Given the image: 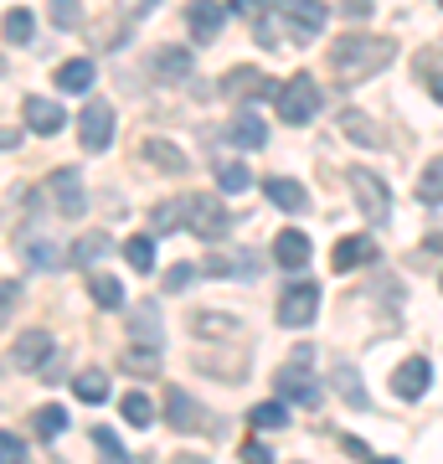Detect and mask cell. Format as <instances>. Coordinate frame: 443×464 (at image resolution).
<instances>
[{"instance_id": "cell-42", "label": "cell", "mask_w": 443, "mask_h": 464, "mask_svg": "<svg viewBox=\"0 0 443 464\" xmlns=\"http://www.w3.org/2000/svg\"><path fill=\"white\" fill-rule=\"evenodd\" d=\"M279 0H227V11L232 16H243V21H253V16H263V11H274Z\"/></svg>"}, {"instance_id": "cell-35", "label": "cell", "mask_w": 443, "mask_h": 464, "mask_svg": "<svg viewBox=\"0 0 443 464\" xmlns=\"http://www.w3.org/2000/svg\"><path fill=\"white\" fill-rule=\"evenodd\" d=\"M72 392H78L82 402H103V398H109V377L88 366V372H78V377H72Z\"/></svg>"}, {"instance_id": "cell-11", "label": "cell", "mask_w": 443, "mask_h": 464, "mask_svg": "<svg viewBox=\"0 0 443 464\" xmlns=\"http://www.w3.org/2000/svg\"><path fill=\"white\" fill-rule=\"evenodd\" d=\"M186 26H191V42H217V32L227 26V5H217V0H191L186 5Z\"/></svg>"}, {"instance_id": "cell-46", "label": "cell", "mask_w": 443, "mask_h": 464, "mask_svg": "<svg viewBox=\"0 0 443 464\" xmlns=\"http://www.w3.org/2000/svg\"><path fill=\"white\" fill-rule=\"evenodd\" d=\"M16 295H21V284H0V325H5L11 310H16Z\"/></svg>"}, {"instance_id": "cell-36", "label": "cell", "mask_w": 443, "mask_h": 464, "mask_svg": "<svg viewBox=\"0 0 443 464\" xmlns=\"http://www.w3.org/2000/svg\"><path fill=\"white\" fill-rule=\"evenodd\" d=\"M32 429H36V439H42V444H52V439L67 429V413H63V408H36Z\"/></svg>"}, {"instance_id": "cell-2", "label": "cell", "mask_w": 443, "mask_h": 464, "mask_svg": "<svg viewBox=\"0 0 443 464\" xmlns=\"http://www.w3.org/2000/svg\"><path fill=\"white\" fill-rule=\"evenodd\" d=\"M232 222H237V217H232L222 201H212L207 191H197V197L181 201V227H191L197 237H207V243H212V237H227Z\"/></svg>"}, {"instance_id": "cell-13", "label": "cell", "mask_w": 443, "mask_h": 464, "mask_svg": "<svg viewBox=\"0 0 443 464\" xmlns=\"http://www.w3.org/2000/svg\"><path fill=\"white\" fill-rule=\"evenodd\" d=\"M284 16H289V32L294 36H320L330 21L325 0H284Z\"/></svg>"}, {"instance_id": "cell-29", "label": "cell", "mask_w": 443, "mask_h": 464, "mask_svg": "<svg viewBox=\"0 0 443 464\" xmlns=\"http://www.w3.org/2000/svg\"><path fill=\"white\" fill-rule=\"evenodd\" d=\"M88 295H93L99 310H119V304H124V284H119L114 274H93V279H88Z\"/></svg>"}, {"instance_id": "cell-52", "label": "cell", "mask_w": 443, "mask_h": 464, "mask_svg": "<svg viewBox=\"0 0 443 464\" xmlns=\"http://www.w3.org/2000/svg\"><path fill=\"white\" fill-rule=\"evenodd\" d=\"M0 72H5V63H0Z\"/></svg>"}, {"instance_id": "cell-14", "label": "cell", "mask_w": 443, "mask_h": 464, "mask_svg": "<svg viewBox=\"0 0 443 464\" xmlns=\"http://www.w3.org/2000/svg\"><path fill=\"white\" fill-rule=\"evenodd\" d=\"M52 335L47 331H26V335H16V346H11V362L21 366V372H47V362H52Z\"/></svg>"}, {"instance_id": "cell-9", "label": "cell", "mask_w": 443, "mask_h": 464, "mask_svg": "<svg viewBox=\"0 0 443 464\" xmlns=\"http://www.w3.org/2000/svg\"><path fill=\"white\" fill-rule=\"evenodd\" d=\"M222 93L227 99H279V83L268 72H258V67H232L222 78Z\"/></svg>"}, {"instance_id": "cell-28", "label": "cell", "mask_w": 443, "mask_h": 464, "mask_svg": "<svg viewBox=\"0 0 443 464\" xmlns=\"http://www.w3.org/2000/svg\"><path fill=\"white\" fill-rule=\"evenodd\" d=\"M155 72L170 78V83H181L186 72H191V52H186V47H160V52H155Z\"/></svg>"}, {"instance_id": "cell-7", "label": "cell", "mask_w": 443, "mask_h": 464, "mask_svg": "<svg viewBox=\"0 0 443 464\" xmlns=\"http://www.w3.org/2000/svg\"><path fill=\"white\" fill-rule=\"evenodd\" d=\"M47 197H52V207H57V217H82V207H88V197H82V176L72 166H57L47 176Z\"/></svg>"}, {"instance_id": "cell-40", "label": "cell", "mask_w": 443, "mask_h": 464, "mask_svg": "<svg viewBox=\"0 0 443 464\" xmlns=\"http://www.w3.org/2000/svg\"><path fill=\"white\" fill-rule=\"evenodd\" d=\"M247 418H253V429H284V418L289 413H284V402H258Z\"/></svg>"}, {"instance_id": "cell-45", "label": "cell", "mask_w": 443, "mask_h": 464, "mask_svg": "<svg viewBox=\"0 0 443 464\" xmlns=\"http://www.w3.org/2000/svg\"><path fill=\"white\" fill-rule=\"evenodd\" d=\"M197 279V268H186V264H176L170 274H165V289H186V284Z\"/></svg>"}, {"instance_id": "cell-37", "label": "cell", "mask_w": 443, "mask_h": 464, "mask_svg": "<svg viewBox=\"0 0 443 464\" xmlns=\"http://www.w3.org/2000/svg\"><path fill=\"white\" fill-rule=\"evenodd\" d=\"M47 16H52V26H63V32H78L82 26V5L78 0H47Z\"/></svg>"}, {"instance_id": "cell-33", "label": "cell", "mask_w": 443, "mask_h": 464, "mask_svg": "<svg viewBox=\"0 0 443 464\" xmlns=\"http://www.w3.org/2000/svg\"><path fill=\"white\" fill-rule=\"evenodd\" d=\"M145 160H155V166L170 170V176H176V170H186V155L170 145V140H145Z\"/></svg>"}, {"instance_id": "cell-1", "label": "cell", "mask_w": 443, "mask_h": 464, "mask_svg": "<svg viewBox=\"0 0 443 464\" xmlns=\"http://www.w3.org/2000/svg\"><path fill=\"white\" fill-rule=\"evenodd\" d=\"M397 57V47L387 42V36H341L335 47H330V72L341 78V83H361V78H371V72H381V67Z\"/></svg>"}, {"instance_id": "cell-48", "label": "cell", "mask_w": 443, "mask_h": 464, "mask_svg": "<svg viewBox=\"0 0 443 464\" xmlns=\"http://www.w3.org/2000/svg\"><path fill=\"white\" fill-rule=\"evenodd\" d=\"M119 5H124V11H130V16H149V11H155V5H160V0H119Z\"/></svg>"}, {"instance_id": "cell-18", "label": "cell", "mask_w": 443, "mask_h": 464, "mask_svg": "<svg viewBox=\"0 0 443 464\" xmlns=\"http://www.w3.org/2000/svg\"><path fill=\"white\" fill-rule=\"evenodd\" d=\"M371 253H377V243H371V237H341V243H335V253H330V268H335V274H351V268H361Z\"/></svg>"}, {"instance_id": "cell-12", "label": "cell", "mask_w": 443, "mask_h": 464, "mask_svg": "<svg viewBox=\"0 0 443 464\" xmlns=\"http://www.w3.org/2000/svg\"><path fill=\"white\" fill-rule=\"evenodd\" d=\"M258 258H253V248H222V253H207V274H217V279H258Z\"/></svg>"}, {"instance_id": "cell-8", "label": "cell", "mask_w": 443, "mask_h": 464, "mask_svg": "<svg viewBox=\"0 0 443 464\" xmlns=\"http://www.w3.org/2000/svg\"><path fill=\"white\" fill-rule=\"evenodd\" d=\"M304 366H310V346H299V356L279 372V392H284V398H294L299 408H314V402H320V387L310 382Z\"/></svg>"}, {"instance_id": "cell-6", "label": "cell", "mask_w": 443, "mask_h": 464, "mask_svg": "<svg viewBox=\"0 0 443 464\" xmlns=\"http://www.w3.org/2000/svg\"><path fill=\"white\" fill-rule=\"evenodd\" d=\"M314 315H320V289H314L310 279L289 284V289L279 295V325H289V331H304Z\"/></svg>"}, {"instance_id": "cell-51", "label": "cell", "mask_w": 443, "mask_h": 464, "mask_svg": "<svg viewBox=\"0 0 443 464\" xmlns=\"http://www.w3.org/2000/svg\"><path fill=\"white\" fill-rule=\"evenodd\" d=\"M428 88H433V99L443 103V72H433V78H428Z\"/></svg>"}, {"instance_id": "cell-26", "label": "cell", "mask_w": 443, "mask_h": 464, "mask_svg": "<svg viewBox=\"0 0 443 464\" xmlns=\"http://www.w3.org/2000/svg\"><path fill=\"white\" fill-rule=\"evenodd\" d=\"M16 243H21V253H26V264L42 268V274H52V268L63 264V258H57V248H52V243H42V237H32V232H16Z\"/></svg>"}, {"instance_id": "cell-16", "label": "cell", "mask_w": 443, "mask_h": 464, "mask_svg": "<svg viewBox=\"0 0 443 464\" xmlns=\"http://www.w3.org/2000/svg\"><path fill=\"white\" fill-rule=\"evenodd\" d=\"M274 264L279 268H304L310 264V237L299 227H284L279 237H274Z\"/></svg>"}, {"instance_id": "cell-47", "label": "cell", "mask_w": 443, "mask_h": 464, "mask_svg": "<svg viewBox=\"0 0 443 464\" xmlns=\"http://www.w3.org/2000/svg\"><path fill=\"white\" fill-rule=\"evenodd\" d=\"M341 11H345V16H351V21H366V16H371V11H377V0H345Z\"/></svg>"}, {"instance_id": "cell-15", "label": "cell", "mask_w": 443, "mask_h": 464, "mask_svg": "<svg viewBox=\"0 0 443 464\" xmlns=\"http://www.w3.org/2000/svg\"><path fill=\"white\" fill-rule=\"evenodd\" d=\"M21 119H26V130H32V134H47V140L67 124L63 103H52V99H26V103H21Z\"/></svg>"}, {"instance_id": "cell-41", "label": "cell", "mask_w": 443, "mask_h": 464, "mask_svg": "<svg viewBox=\"0 0 443 464\" xmlns=\"http://www.w3.org/2000/svg\"><path fill=\"white\" fill-rule=\"evenodd\" d=\"M149 227H155V232H170V227H181V201H160V207L149 212Z\"/></svg>"}, {"instance_id": "cell-31", "label": "cell", "mask_w": 443, "mask_h": 464, "mask_svg": "<svg viewBox=\"0 0 443 464\" xmlns=\"http://www.w3.org/2000/svg\"><path fill=\"white\" fill-rule=\"evenodd\" d=\"M418 201H428V207L443 201V155H433L428 170H418Z\"/></svg>"}, {"instance_id": "cell-19", "label": "cell", "mask_w": 443, "mask_h": 464, "mask_svg": "<svg viewBox=\"0 0 443 464\" xmlns=\"http://www.w3.org/2000/svg\"><path fill=\"white\" fill-rule=\"evenodd\" d=\"M119 366L130 372V377H160V346H145V341H130Z\"/></svg>"}, {"instance_id": "cell-49", "label": "cell", "mask_w": 443, "mask_h": 464, "mask_svg": "<svg viewBox=\"0 0 443 464\" xmlns=\"http://www.w3.org/2000/svg\"><path fill=\"white\" fill-rule=\"evenodd\" d=\"M243 459H253V464H268L274 454H268L263 444H253V439H247V444H243Z\"/></svg>"}, {"instance_id": "cell-50", "label": "cell", "mask_w": 443, "mask_h": 464, "mask_svg": "<svg viewBox=\"0 0 443 464\" xmlns=\"http://www.w3.org/2000/svg\"><path fill=\"white\" fill-rule=\"evenodd\" d=\"M21 145V134L16 130H0V150H16Z\"/></svg>"}, {"instance_id": "cell-23", "label": "cell", "mask_w": 443, "mask_h": 464, "mask_svg": "<svg viewBox=\"0 0 443 464\" xmlns=\"http://www.w3.org/2000/svg\"><path fill=\"white\" fill-rule=\"evenodd\" d=\"M227 140H232L237 150H263L268 130H263V119H258V114H237V119H232V130H227Z\"/></svg>"}, {"instance_id": "cell-17", "label": "cell", "mask_w": 443, "mask_h": 464, "mask_svg": "<svg viewBox=\"0 0 443 464\" xmlns=\"http://www.w3.org/2000/svg\"><path fill=\"white\" fill-rule=\"evenodd\" d=\"M130 341H145V346H160V304L155 299H140L130 315Z\"/></svg>"}, {"instance_id": "cell-25", "label": "cell", "mask_w": 443, "mask_h": 464, "mask_svg": "<svg viewBox=\"0 0 443 464\" xmlns=\"http://www.w3.org/2000/svg\"><path fill=\"white\" fill-rule=\"evenodd\" d=\"M335 392H341L351 408H371V398H366V387H361V377H356L351 362H335Z\"/></svg>"}, {"instance_id": "cell-5", "label": "cell", "mask_w": 443, "mask_h": 464, "mask_svg": "<svg viewBox=\"0 0 443 464\" xmlns=\"http://www.w3.org/2000/svg\"><path fill=\"white\" fill-rule=\"evenodd\" d=\"M279 114H284V124H310L320 114V88H314L310 72H299V78H289L279 88Z\"/></svg>"}, {"instance_id": "cell-24", "label": "cell", "mask_w": 443, "mask_h": 464, "mask_svg": "<svg viewBox=\"0 0 443 464\" xmlns=\"http://www.w3.org/2000/svg\"><path fill=\"white\" fill-rule=\"evenodd\" d=\"M57 88H63V93H88V88H93V63H88V57L63 63L57 67Z\"/></svg>"}, {"instance_id": "cell-4", "label": "cell", "mask_w": 443, "mask_h": 464, "mask_svg": "<svg viewBox=\"0 0 443 464\" xmlns=\"http://www.w3.org/2000/svg\"><path fill=\"white\" fill-rule=\"evenodd\" d=\"M78 145L88 155H99V150L114 145V103L109 99H88V109L78 114Z\"/></svg>"}, {"instance_id": "cell-20", "label": "cell", "mask_w": 443, "mask_h": 464, "mask_svg": "<svg viewBox=\"0 0 443 464\" xmlns=\"http://www.w3.org/2000/svg\"><path fill=\"white\" fill-rule=\"evenodd\" d=\"M392 392H397V398H423V392H428V362H423V356H408V362L397 366Z\"/></svg>"}, {"instance_id": "cell-10", "label": "cell", "mask_w": 443, "mask_h": 464, "mask_svg": "<svg viewBox=\"0 0 443 464\" xmlns=\"http://www.w3.org/2000/svg\"><path fill=\"white\" fill-rule=\"evenodd\" d=\"M165 418H170V429H181V433H212V423H207V413H201V402L191 398V392H181V387L165 392Z\"/></svg>"}, {"instance_id": "cell-38", "label": "cell", "mask_w": 443, "mask_h": 464, "mask_svg": "<svg viewBox=\"0 0 443 464\" xmlns=\"http://www.w3.org/2000/svg\"><path fill=\"white\" fill-rule=\"evenodd\" d=\"M124 258H130L134 274H149V268H155V243H149V237H130V243H124Z\"/></svg>"}, {"instance_id": "cell-22", "label": "cell", "mask_w": 443, "mask_h": 464, "mask_svg": "<svg viewBox=\"0 0 443 464\" xmlns=\"http://www.w3.org/2000/svg\"><path fill=\"white\" fill-rule=\"evenodd\" d=\"M341 130H345V140H351V145H361V150H377V145H381V130L361 114V109H345V114H341Z\"/></svg>"}, {"instance_id": "cell-3", "label": "cell", "mask_w": 443, "mask_h": 464, "mask_svg": "<svg viewBox=\"0 0 443 464\" xmlns=\"http://www.w3.org/2000/svg\"><path fill=\"white\" fill-rule=\"evenodd\" d=\"M345 181H351V191H356V207H361V217H371V222H387V212H392V191H387V181H381L377 170L351 166V170H345Z\"/></svg>"}, {"instance_id": "cell-34", "label": "cell", "mask_w": 443, "mask_h": 464, "mask_svg": "<svg viewBox=\"0 0 443 464\" xmlns=\"http://www.w3.org/2000/svg\"><path fill=\"white\" fill-rule=\"evenodd\" d=\"M191 331H201V335H237V331H243V320H237V315H212V310H201V315H191Z\"/></svg>"}, {"instance_id": "cell-39", "label": "cell", "mask_w": 443, "mask_h": 464, "mask_svg": "<svg viewBox=\"0 0 443 464\" xmlns=\"http://www.w3.org/2000/svg\"><path fill=\"white\" fill-rule=\"evenodd\" d=\"M217 186H222L227 197H237V191H247V186H253V176H247V166H237V160H232V166L217 170Z\"/></svg>"}, {"instance_id": "cell-44", "label": "cell", "mask_w": 443, "mask_h": 464, "mask_svg": "<svg viewBox=\"0 0 443 464\" xmlns=\"http://www.w3.org/2000/svg\"><path fill=\"white\" fill-rule=\"evenodd\" d=\"M93 444H99L103 454H109V459H130V454H124V444H119V439H114L109 429H93Z\"/></svg>"}, {"instance_id": "cell-32", "label": "cell", "mask_w": 443, "mask_h": 464, "mask_svg": "<svg viewBox=\"0 0 443 464\" xmlns=\"http://www.w3.org/2000/svg\"><path fill=\"white\" fill-rule=\"evenodd\" d=\"M119 413L130 418V429H149V423H155V402H149L145 392H124V398H119Z\"/></svg>"}, {"instance_id": "cell-43", "label": "cell", "mask_w": 443, "mask_h": 464, "mask_svg": "<svg viewBox=\"0 0 443 464\" xmlns=\"http://www.w3.org/2000/svg\"><path fill=\"white\" fill-rule=\"evenodd\" d=\"M0 459H5V464L26 459V439H21V433H5V429H0Z\"/></svg>"}, {"instance_id": "cell-27", "label": "cell", "mask_w": 443, "mask_h": 464, "mask_svg": "<svg viewBox=\"0 0 443 464\" xmlns=\"http://www.w3.org/2000/svg\"><path fill=\"white\" fill-rule=\"evenodd\" d=\"M103 248H109V232H82L78 243H72V253H67V264L72 268H88V264H99Z\"/></svg>"}, {"instance_id": "cell-30", "label": "cell", "mask_w": 443, "mask_h": 464, "mask_svg": "<svg viewBox=\"0 0 443 464\" xmlns=\"http://www.w3.org/2000/svg\"><path fill=\"white\" fill-rule=\"evenodd\" d=\"M0 32H5V42H11V47H26V42H32V32H36L32 11H26V5H16V11H5V21H0Z\"/></svg>"}, {"instance_id": "cell-21", "label": "cell", "mask_w": 443, "mask_h": 464, "mask_svg": "<svg viewBox=\"0 0 443 464\" xmlns=\"http://www.w3.org/2000/svg\"><path fill=\"white\" fill-rule=\"evenodd\" d=\"M263 191H268V201H274V207H284V212H310V191H304L299 181L274 176V181H263Z\"/></svg>"}]
</instances>
